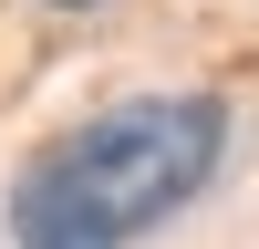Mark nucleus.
<instances>
[{"label":"nucleus","mask_w":259,"mask_h":249,"mask_svg":"<svg viewBox=\"0 0 259 249\" xmlns=\"http://www.w3.org/2000/svg\"><path fill=\"white\" fill-rule=\"evenodd\" d=\"M52 11H83V0H52Z\"/></svg>","instance_id":"nucleus-2"},{"label":"nucleus","mask_w":259,"mask_h":249,"mask_svg":"<svg viewBox=\"0 0 259 249\" xmlns=\"http://www.w3.org/2000/svg\"><path fill=\"white\" fill-rule=\"evenodd\" d=\"M228 156V104L218 94H135L104 114L62 124L11 187V239L21 249H124L156 218H177Z\"/></svg>","instance_id":"nucleus-1"}]
</instances>
